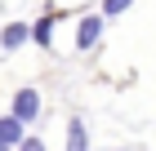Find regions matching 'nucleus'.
<instances>
[{"instance_id": "1", "label": "nucleus", "mask_w": 156, "mask_h": 151, "mask_svg": "<svg viewBox=\"0 0 156 151\" xmlns=\"http://www.w3.org/2000/svg\"><path fill=\"white\" fill-rule=\"evenodd\" d=\"M9 116H13V120H23V125L40 116V93L31 89V84H23V89L13 93V107H9Z\"/></svg>"}, {"instance_id": "2", "label": "nucleus", "mask_w": 156, "mask_h": 151, "mask_svg": "<svg viewBox=\"0 0 156 151\" xmlns=\"http://www.w3.org/2000/svg\"><path fill=\"white\" fill-rule=\"evenodd\" d=\"M98 36H103V18H80V27H76V49H94Z\"/></svg>"}, {"instance_id": "3", "label": "nucleus", "mask_w": 156, "mask_h": 151, "mask_svg": "<svg viewBox=\"0 0 156 151\" xmlns=\"http://www.w3.org/2000/svg\"><path fill=\"white\" fill-rule=\"evenodd\" d=\"M62 151H89V133H85V120L80 116L67 120V147Z\"/></svg>"}, {"instance_id": "4", "label": "nucleus", "mask_w": 156, "mask_h": 151, "mask_svg": "<svg viewBox=\"0 0 156 151\" xmlns=\"http://www.w3.org/2000/svg\"><path fill=\"white\" fill-rule=\"evenodd\" d=\"M27 40H31V22H9L0 31V45L5 49H18V45H27Z\"/></svg>"}, {"instance_id": "5", "label": "nucleus", "mask_w": 156, "mask_h": 151, "mask_svg": "<svg viewBox=\"0 0 156 151\" xmlns=\"http://www.w3.org/2000/svg\"><path fill=\"white\" fill-rule=\"evenodd\" d=\"M27 133H23V120H13V116H0V142L5 147H18Z\"/></svg>"}, {"instance_id": "6", "label": "nucleus", "mask_w": 156, "mask_h": 151, "mask_svg": "<svg viewBox=\"0 0 156 151\" xmlns=\"http://www.w3.org/2000/svg\"><path fill=\"white\" fill-rule=\"evenodd\" d=\"M49 36H54V13H45V18L31 22V40H36V45H54Z\"/></svg>"}, {"instance_id": "7", "label": "nucleus", "mask_w": 156, "mask_h": 151, "mask_svg": "<svg viewBox=\"0 0 156 151\" xmlns=\"http://www.w3.org/2000/svg\"><path fill=\"white\" fill-rule=\"evenodd\" d=\"M134 0H103V18H116V13H125Z\"/></svg>"}, {"instance_id": "8", "label": "nucleus", "mask_w": 156, "mask_h": 151, "mask_svg": "<svg viewBox=\"0 0 156 151\" xmlns=\"http://www.w3.org/2000/svg\"><path fill=\"white\" fill-rule=\"evenodd\" d=\"M13 151H45V142H40V138H23Z\"/></svg>"}, {"instance_id": "9", "label": "nucleus", "mask_w": 156, "mask_h": 151, "mask_svg": "<svg viewBox=\"0 0 156 151\" xmlns=\"http://www.w3.org/2000/svg\"><path fill=\"white\" fill-rule=\"evenodd\" d=\"M0 151H13V147H5V142H0Z\"/></svg>"}, {"instance_id": "10", "label": "nucleus", "mask_w": 156, "mask_h": 151, "mask_svg": "<svg viewBox=\"0 0 156 151\" xmlns=\"http://www.w3.org/2000/svg\"><path fill=\"white\" fill-rule=\"evenodd\" d=\"M116 151H125V147H116Z\"/></svg>"}]
</instances>
